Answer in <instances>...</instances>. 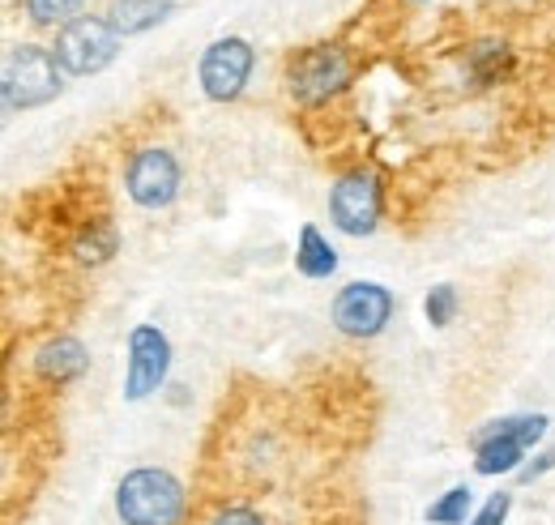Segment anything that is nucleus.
Instances as JSON below:
<instances>
[{
  "mask_svg": "<svg viewBox=\"0 0 555 525\" xmlns=\"http://www.w3.org/2000/svg\"><path fill=\"white\" fill-rule=\"evenodd\" d=\"M125 189L129 197L138 201L141 209H167L176 193H180V163L171 150L163 145H150V150H138L129 171H125Z\"/></svg>",
  "mask_w": 555,
  "mask_h": 525,
  "instance_id": "obj_6",
  "label": "nucleus"
},
{
  "mask_svg": "<svg viewBox=\"0 0 555 525\" xmlns=\"http://www.w3.org/2000/svg\"><path fill=\"white\" fill-rule=\"evenodd\" d=\"M423 312H427V321H431V325L444 329L453 317H457V291H453L449 282L431 286V291H427V299H423Z\"/></svg>",
  "mask_w": 555,
  "mask_h": 525,
  "instance_id": "obj_18",
  "label": "nucleus"
},
{
  "mask_svg": "<svg viewBox=\"0 0 555 525\" xmlns=\"http://www.w3.org/2000/svg\"><path fill=\"white\" fill-rule=\"evenodd\" d=\"M116 248H120V235H116V222H107V218H90V227L77 235V261L86 265L112 261Z\"/></svg>",
  "mask_w": 555,
  "mask_h": 525,
  "instance_id": "obj_14",
  "label": "nucleus"
},
{
  "mask_svg": "<svg viewBox=\"0 0 555 525\" xmlns=\"http://www.w3.org/2000/svg\"><path fill=\"white\" fill-rule=\"evenodd\" d=\"M470 487H453V491H444L431 509H427V522L431 525H462L466 522V513H470Z\"/></svg>",
  "mask_w": 555,
  "mask_h": 525,
  "instance_id": "obj_16",
  "label": "nucleus"
},
{
  "mask_svg": "<svg viewBox=\"0 0 555 525\" xmlns=\"http://www.w3.org/2000/svg\"><path fill=\"white\" fill-rule=\"evenodd\" d=\"M415 4H427V0H415Z\"/></svg>",
  "mask_w": 555,
  "mask_h": 525,
  "instance_id": "obj_22",
  "label": "nucleus"
},
{
  "mask_svg": "<svg viewBox=\"0 0 555 525\" xmlns=\"http://www.w3.org/2000/svg\"><path fill=\"white\" fill-rule=\"evenodd\" d=\"M81 4H86V0H26V13H30V22H39V26H56V22L69 26L73 17H81Z\"/></svg>",
  "mask_w": 555,
  "mask_h": 525,
  "instance_id": "obj_17",
  "label": "nucleus"
},
{
  "mask_svg": "<svg viewBox=\"0 0 555 525\" xmlns=\"http://www.w3.org/2000/svg\"><path fill=\"white\" fill-rule=\"evenodd\" d=\"M171 13V0H116L112 4V26L120 35H141L150 26H158Z\"/></svg>",
  "mask_w": 555,
  "mask_h": 525,
  "instance_id": "obj_13",
  "label": "nucleus"
},
{
  "mask_svg": "<svg viewBox=\"0 0 555 525\" xmlns=\"http://www.w3.org/2000/svg\"><path fill=\"white\" fill-rule=\"evenodd\" d=\"M116 513L125 525H180L184 517V487L176 474L141 465L120 478L116 487Z\"/></svg>",
  "mask_w": 555,
  "mask_h": 525,
  "instance_id": "obj_1",
  "label": "nucleus"
},
{
  "mask_svg": "<svg viewBox=\"0 0 555 525\" xmlns=\"http://www.w3.org/2000/svg\"><path fill=\"white\" fill-rule=\"evenodd\" d=\"M253 65H257L253 43L240 39V35H227V39L209 43L206 56H202V68H197L202 90H206L214 103H231V99L244 94V86L253 77Z\"/></svg>",
  "mask_w": 555,
  "mask_h": 525,
  "instance_id": "obj_5",
  "label": "nucleus"
},
{
  "mask_svg": "<svg viewBox=\"0 0 555 525\" xmlns=\"http://www.w3.org/2000/svg\"><path fill=\"white\" fill-rule=\"evenodd\" d=\"M543 432H547V419H543V414H521V419H500V423H491L479 436H513V440H521V445L530 449V445L543 440Z\"/></svg>",
  "mask_w": 555,
  "mask_h": 525,
  "instance_id": "obj_15",
  "label": "nucleus"
},
{
  "mask_svg": "<svg viewBox=\"0 0 555 525\" xmlns=\"http://www.w3.org/2000/svg\"><path fill=\"white\" fill-rule=\"evenodd\" d=\"M393 317V291L380 282H350L334 299V325L347 337H376Z\"/></svg>",
  "mask_w": 555,
  "mask_h": 525,
  "instance_id": "obj_7",
  "label": "nucleus"
},
{
  "mask_svg": "<svg viewBox=\"0 0 555 525\" xmlns=\"http://www.w3.org/2000/svg\"><path fill=\"white\" fill-rule=\"evenodd\" d=\"M61 65L48 48L17 43L4 56V77H0V99L9 112H35L61 94Z\"/></svg>",
  "mask_w": 555,
  "mask_h": 525,
  "instance_id": "obj_2",
  "label": "nucleus"
},
{
  "mask_svg": "<svg viewBox=\"0 0 555 525\" xmlns=\"http://www.w3.org/2000/svg\"><path fill=\"white\" fill-rule=\"evenodd\" d=\"M120 52V30L112 26V17H73L69 26H61L56 43H52V56L56 65L73 73V77H90V73H103V68L116 61Z\"/></svg>",
  "mask_w": 555,
  "mask_h": 525,
  "instance_id": "obj_3",
  "label": "nucleus"
},
{
  "mask_svg": "<svg viewBox=\"0 0 555 525\" xmlns=\"http://www.w3.org/2000/svg\"><path fill=\"white\" fill-rule=\"evenodd\" d=\"M86 363H90V355H86V346H81L77 337H52V342H43V350L35 355V372H39L43 381H52V385L77 381V376L86 372Z\"/></svg>",
  "mask_w": 555,
  "mask_h": 525,
  "instance_id": "obj_10",
  "label": "nucleus"
},
{
  "mask_svg": "<svg viewBox=\"0 0 555 525\" xmlns=\"http://www.w3.org/2000/svg\"><path fill=\"white\" fill-rule=\"evenodd\" d=\"M475 445H479V458H475V470L479 474H508V470H521V453H526V445L521 440H513V436H475Z\"/></svg>",
  "mask_w": 555,
  "mask_h": 525,
  "instance_id": "obj_12",
  "label": "nucleus"
},
{
  "mask_svg": "<svg viewBox=\"0 0 555 525\" xmlns=\"http://www.w3.org/2000/svg\"><path fill=\"white\" fill-rule=\"evenodd\" d=\"M350 81V56L334 43H317L308 52H299L286 68V86L295 94V103L317 107L334 94H343Z\"/></svg>",
  "mask_w": 555,
  "mask_h": 525,
  "instance_id": "obj_4",
  "label": "nucleus"
},
{
  "mask_svg": "<svg viewBox=\"0 0 555 525\" xmlns=\"http://www.w3.org/2000/svg\"><path fill=\"white\" fill-rule=\"evenodd\" d=\"M547 470H555V449H547L539 461H530V465H521V483H534L539 474H547Z\"/></svg>",
  "mask_w": 555,
  "mask_h": 525,
  "instance_id": "obj_21",
  "label": "nucleus"
},
{
  "mask_svg": "<svg viewBox=\"0 0 555 525\" xmlns=\"http://www.w3.org/2000/svg\"><path fill=\"white\" fill-rule=\"evenodd\" d=\"M295 269H299L304 278H330V273L338 269V253L330 248V240H325L317 227H304V231H299Z\"/></svg>",
  "mask_w": 555,
  "mask_h": 525,
  "instance_id": "obj_11",
  "label": "nucleus"
},
{
  "mask_svg": "<svg viewBox=\"0 0 555 525\" xmlns=\"http://www.w3.org/2000/svg\"><path fill=\"white\" fill-rule=\"evenodd\" d=\"M508 504H513V500H508V491H495L483 509L475 513V522H470V525H504V517H508Z\"/></svg>",
  "mask_w": 555,
  "mask_h": 525,
  "instance_id": "obj_19",
  "label": "nucleus"
},
{
  "mask_svg": "<svg viewBox=\"0 0 555 525\" xmlns=\"http://www.w3.org/2000/svg\"><path fill=\"white\" fill-rule=\"evenodd\" d=\"M330 218L347 235H372L380 222V184L372 171H350L330 193Z\"/></svg>",
  "mask_w": 555,
  "mask_h": 525,
  "instance_id": "obj_8",
  "label": "nucleus"
},
{
  "mask_svg": "<svg viewBox=\"0 0 555 525\" xmlns=\"http://www.w3.org/2000/svg\"><path fill=\"white\" fill-rule=\"evenodd\" d=\"M167 368H171V342L167 333L154 325H138L129 333V376H125V397L141 401L150 397L163 381H167Z\"/></svg>",
  "mask_w": 555,
  "mask_h": 525,
  "instance_id": "obj_9",
  "label": "nucleus"
},
{
  "mask_svg": "<svg viewBox=\"0 0 555 525\" xmlns=\"http://www.w3.org/2000/svg\"><path fill=\"white\" fill-rule=\"evenodd\" d=\"M209 525H266V522H261V513H253V509H240V504H235V509H222Z\"/></svg>",
  "mask_w": 555,
  "mask_h": 525,
  "instance_id": "obj_20",
  "label": "nucleus"
}]
</instances>
